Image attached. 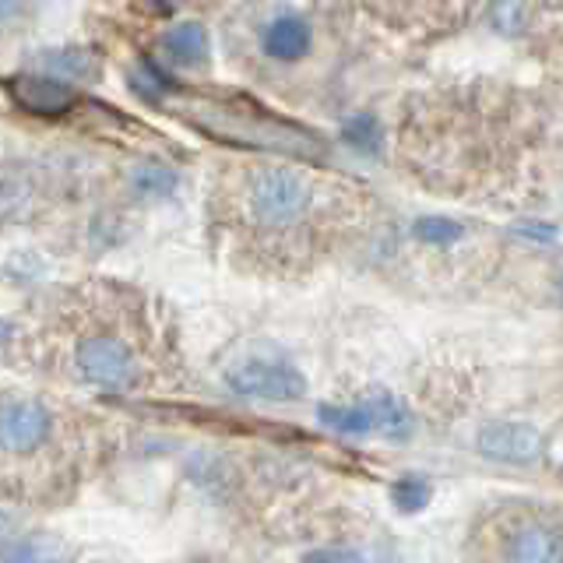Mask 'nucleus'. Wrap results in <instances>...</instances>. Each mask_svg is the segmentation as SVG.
I'll return each mask as SVG.
<instances>
[{"instance_id": "11", "label": "nucleus", "mask_w": 563, "mask_h": 563, "mask_svg": "<svg viewBox=\"0 0 563 563\" xmlns=\"http://www.w3.org/2000/svg\"><path fill=\"white\" fill-rule=\"evenodd\" d=\"M163 53L176 67H198L208 57V32L198 22H184L163 35Z\"/></svg>"}, {"instance_id": "18", "label": "nucleus", "mask_w": 563, "mask_h": 563, "mask_svg": "<svg viewBox=\"0 0 563 563\" xmlns=\"http://www.w3.org/2000/svg\"><path fill=\"white\" fill-rule=\"evenodd\" d=\"M398 4H409L412 8V4H427V0H398Z\"/></svg>"}, {"instance_id": "7", "label": "nucleus", "mask_w": 563, "mask_h": 563, "mask_svg": "<svg viewBox=\"0 0 563 563\" xmlns=\"http://www.w3.org/2000/svg\"><path fill=\"white\" fill-rule=\"evenodd\" d=\"M475 444L497 462L536 465L542 457V433L528 427V422H486L479 437H475Z\"/></svg>"}, {"instance_id": "16", "label": "nucleus", "mask_w": 563, "mask_h": 563, "mask_svg": "<svg viewBox=\"0 0 563 563\" xmlns=\"http://www.w3.org/2000/svg\"><path fill=\"white\" fill-rule=\"evenodd\" d=\"M303 563H363V556L349 545H324V550H313L303 556Z\"/></svg>"}, {"instance_id": "17", "label": "nucleus", "mask_w": 563, "mask_h": 563, "mask_svg": "<svg viewBox=\"0 0 563 563\" xmlns=\"http://www.w3.org/2000/svg\"><path fill=\"white\" fill-rule=\"evenodd\" d=\"M29 8V0H0V22H11L14 14H22Z\"/></svg>"}, {"instance_id": "12", "label": "nucleus", "mask_w": 563, "mask_h": 563, "mask_svg": "<svg viewBox=\"0 0 563 563\" xmlns=\"http://www.w3.org/2000/svg\"><path fill=\"white\" fill-rule=\"evenodd\" d=\"M430 497H433V489L427 479H419V475H405V479H398L391 489V504L401 510V515H419V510L430 504Z\"/></svg>"}, {"instance_id": "15", "label": "nucleus", "mask_w": 563, "mask_h": 563, "mask_svg": "<svg viewBox=\"0 0 563 563\" xmlns=\"http://www.w3.org/2000/svg\"><path fill=\"white\" fill-rule=\"evenodd\" d=\"M345 137H349V145H356L360 152H377V145H380V128H377L374 117H356L345 128Z\"/></svg>"}, {"instance_id": "9", "label": "nucleus", "mask_w": 563, "mask_h": 563, "mask_svg": "<svg viewBox=\"0 0 563 563\" xmlns=\"http://www.w3.org/2000/svg\"><path fill=\"white\" fill-rule=\"evenodd\" d=\"M11 99L22 106L25 113H40V117H60L70 106L78 102V92L67 81L57 78H14L11 85Z\"/></svg>"}, {"instance_id": "6", "label": "nucleus", "mask_w": 563, "mask_h": 563, "mask_svg": "<svg viewBox=\"0 0 563 563\" xmlns=\"http://www.w3.org/2000/svg\"><path fill=\"white\" fill-rule=\"evenodd\" d=\"M229 391L243 398H275V401H296L307 395V377L292 363L282 360H251L240 363L225 374Z\"/></svg>"}, {"instance_id": "14", "label": "nucleus", "mask_w": 563, "mask_h": 563, "mask_svg": "<svg viewBox=\"0 0 563 563\" xmlns=\"http://www.w3.org/2000/svg\"><path fill=\"white\" fill-rule=\"evenodd\" d=\"M462 233L465 229L454 219H444V216H427V219L416 222V236L427 240V243H454Z\"/></svg>"}, {"instance_id": "3", "label": "nucleus", "mask_w": 563, "mask_h": 563, "mask_svg": "<svg viewBox=\"0 0 563 563\" xmlns=\"http://www.w3.org/2000/svg\"><path fill=\"white\" fill-rule=\"evenodd\" d=\"M96 427L60 401L0 391V500L57 504L88 475Z\"/></svg>"}, {"instance_id": "10", "label": "nucleus", "mask_w": 563, "mask_h": 563, "mask_svg": "<svg viewBox=\"0 0 563 563\" xmlns=\"http://www.w3.org/2000/svg\"><path fill=\"white\" fill-rule=\"evenodd\" d=\"M35 190H40V173L32 163H4L0 166V222L22 216L32 208Z\"/></svg>"}, {"instance_id": "1", "label": "nucleus", "mask_w": 563, "mask_h": 563, "mask_svg": "<svg viewBox=\"0 0 563 563\" xmlns=\"http://www.w3.org/2000/svg\"><path fill=\"white\" fill-rule=\"evenodd\" d=\"M366 194L292 166H240L222 176L216 222L229 254L254 272H299L352 233Z\"/></svg>"}, {"instance_id": "19", "label": "nucleus", "mask_w": 563, "mask_h": 563, "mask_svg": "<svg viewBox=\"0 0 563 563\" xmlns=\"http://www.w3.org/2000/svg\"><path fill=\"white\" fill-rule=\"evenodd\" d=\"M205 563H208V560H205Z\"/></svg>"}, {"instance_id": "4", "label": "nucleus", "mask_w": 563, "mask_h": 563, "mask_svg": "<svg viewBox=\"0 0 563 563\" xmlns=\"http://www.w3.org/2000/svg\"><path fill=\"white\" fill-rule=\"evenodd\" d=\"M475 563H563L560 515L539 504H500L475 521L468 539Z\"/></svg>"}, {"instance_id": "5", "label": "nucleus", "mask_w": 563, "mask_h": 563, "mask_svg": "<svg viewBox=\"0 0 563 563\" xmlns=\"http://www.w3.org/2000/svg\"><path fill=\"white\" fill-rule=\"evenodd\" d=\"M194 128H201L205 134L229 141V145H251V148H268V152H286V155H299V158H313L321 155L324 145L321 137L296 128V123L282 120L261 106H251L243 99H201L190 96L184 102H176Z\"/></svg>"}, {"instance_id": "8", "label": "nucleus", "mask_w": 563, "mask_h": 563, "mask_svg": "<svg viewBox=\"0 0 563 563\" xmlns=\"http://www.w3.org/2000/svg\"><path fill=\"white\" fill-rule=\"evenodd\" d=\"M310 43H313V32H310V22L303 14H278L272 18L268 25L261 32V49L264 57H272L275 64H296L303 60L310 53Z\"/></svg>"}, {"instance_id": "2", "label": "nucleus", "mask_w": 563, "mask_h": 563, "mask_svg": "<svg viewBox=\"0 0 563 563\" xmlns=\"http://www.w3.org/2000/svg\"><path fill=\"white\" fill-rule=\"evenodd\" d=\"M29 360L96 391H141L169 374V317L131 286H78L32 328Z\"/></svg>"}, {"instance_id": "13", "label": "nucleus", "mask_w": 563, "mask_h": 563, "mask_svg": "<svg viewBox=\"0 0 563 563\" xmlns=\"http://www.w3.org/2000/svg\"><path fill=\"white\" fill-rule=\"evenodd\" d=\"M134 187L141 194H152V198H163V194L176 187V173L163 163H145L134 169Z\"/></svg>"}]
</instances>
